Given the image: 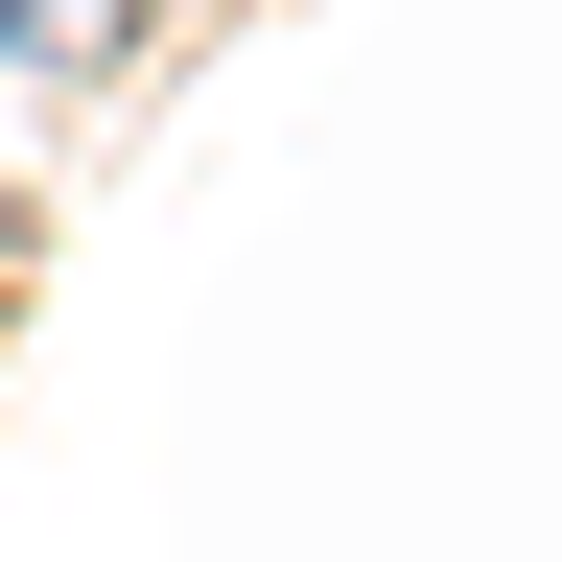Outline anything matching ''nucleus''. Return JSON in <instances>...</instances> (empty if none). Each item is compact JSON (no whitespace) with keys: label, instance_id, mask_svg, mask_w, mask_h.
I'll use <instances>...</instances> for the list:
<instances>
[{"label":"nucleus","instance_id":"1","mask_svg":"<svg viewBox=\"0 0 562 562\" xmlns=\"http://www.w3.org/2000/svg\"><path fill=\"white\" fill-rule=\"evenodd\" d=\"M0 47H24V70H70V47H117V0H0Z\"/></svg>","mask_w":562,"mask_h":562}]
</instances>
